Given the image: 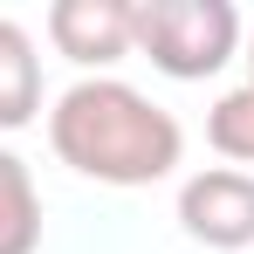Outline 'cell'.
Masks as SVG:
<instances>
[{
  "label": "cell",
  "mask_w": 254,
  "mask_h": 254,
  "mask_svg": "<svg viewBox=\"0 0 254 254\" xmlns=\"http://www.w3.org/2000/svg\"><path fill=\"white\" fill-rule=\"evenodd\" d=\"M48 144L69 172L96 186H158L186 158L179 117L117 76H83L62 89L48 110Z\"/></svg>",
  "instance_id": "obj_1"
},
{
  "label": "cell",
  "mask_w": 254,
  "mask_h": 254,
  "mask_svg": "<svg viewBox=\"0 0 254 254\" xmlns=\"http://www.w3.org/2000/svg\"><path fill=\"white\" fill-rule=\"evenodd\" d=\"M130 48L172 83H206L241 48V14L227 0H130Z\"/></svg>",
  "instance_id": "obj_2"
},
{
  "label": "cell",
  "mask_w": 254,
  "mask_h": 254,
  "mask_svg": "<svg viewBox=\"0 0 254 254\" xmlns=\"http://www.w3.org/2000/svg\"><path fill=\"white\" fill-rule=\"evenodd\" d=\"M179 227H186V241L213 254L254 248V172H234V165L192 172L179 186Z\"/></svg>",
  "instance_id": "obj_3"
},
{
  "label": "cell",
  "mask_w": 254,
  "mask_h": 254,
  "mask_svg": "<svg viewBox=\"0 0 254 254\" xmlns=\"http://www.w3.org/2000/svg\"><path fill=\"white\" fill-rule=\"evenodd\" d=\"M48 42L76 69H110L130 55V0H55Z\"/></svg>",
  "instance_id": "obj_4"
},
{
  "label": "cell",
  "mask_w": 254,
  "mask_h": 254,
  "mask_svg": "<svg viewBox=\"0 0 254 254\" xmlns=\"http://www.w3.org/2000/svg\"><path fill=\"white\" fill-rule=\"evenodd\" d=\"M35 110H42V55H35V35L0 14V130L35 124Z\"/></svg>",
  "instance_id": "obj_5"
},
{
  "label": "cell",
  "mask_w": 254,
  "mask_h": 254,
  "mask_svg": "<svg viewBox=\"0 0 254 254\" xmlns=\"http://www.w3.org/2000/svg\"><path fill=\"white\" fill-rule=\"evenodd\" d=\"M42 248V192L35 172L0 144V254H35Z\"/></svg>",
  "instance_id": "obj_6"
},
{
  "label": "cell",
  "mask_w": 254,
  "mask_h": 254,
  "mask_svg": "<svg viewBox=\"0 0 254 254\" xmlns=\"http://www.w3.org/2000/svg\"><path fill=\"white\" fill-rule=\"evenodd\" d=\"M206 137H213L220 158H234V172L254 165V83L227 89V96L206 110Z\"/></svg>",
  "instance_id": "obj_7"
},
{
  "label": "cell",
  "mask_w": 254,
  "mask_h": 254,
  "mask_svg": "<svg viewBox=\"0 0 254 254\" xmlns=\"http://www.w3.org/2000/svg\"><path fill=\"white\" fill-rule=\"evenodd\" d=\"M248 83H254V35H248Z\"/></svg>",
  "instance_id": "obj_8"
}]
</instances>
